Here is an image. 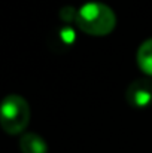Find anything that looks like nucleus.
Wrapping results in <instances>:
<instances>
[{
	"label": "nucleus",
	"instance_id": "obj_3",
	"mask_svg": "<svg viewBox=\"0 0 152 153\" xmlns=\"http://www.w3.org/2000/svg\"><path fill=\"white\" fill-rule=\"evenodd\" d=\"M127 102L134 108H145L152 104V80L139 79L130 83L125 92Z\"/></svg>",
	"mask_w": 152,
	"mask_h": 153
},
{
	"label": "nucleus",
	"instance_id": "obj_4",
	"mask_svg": "<svg viewBox=\"0 0 152 153\" xmlns=\"http://www.w3.org/2000/svg\"><path fill=\"white\" fill-rule=\"evenodd\" d=\"M19 149L21 153H48V144L40 135L25 132L19 138Z\"/></svg>",
	"mask_w": 152,
	"mask_h": 153
},
{
	"label": "nucleus",
	"instance_id": "obj_2",
	"mask_svg": "<svg viewBox=\"0 0 152 153\" xmlns=\"http://www.w3.org/2000/svg\"><path fill=\"white\" fill-rule=\"evenodd\" d=\"M30 122V105L18 94L6 95L0 102V126L9 135L25 131Z\"/></svg>",
	"mask_w": 152,
	"mask_h": 153
},
{
	"label": "nucleus",
	"instance_id": "obj_1",
	"mask_svg": "<svg viewBox=\"0 0 152 153\" xmlns=\"http://www.w3.org/2000/svg\"><path fill=\"white\" fill-rule=\"evenodd\" d=\"M78 28L88 36H107L116 27L115 12L101 1H88L76 12L75 19Z\"/></svg>",
	"mask_w": 152,
	"mask_h": 153
},
{
	"label": "nucleus",
	"instance_id": "obj_5",
	"mask_svg": "<svg viewBox=\"0 0 152 153\" xmlns=\"http://www.w3.org/2000/svg\"><path fill=\"white\" fill-rule=\"evenodd\" d=\"M136 61L142 73H145L148 77H152V37L146 39L137 49Z\"/></svg>",
	"mask_w": 152,
	"mask_h": 153
}]
</instances>
